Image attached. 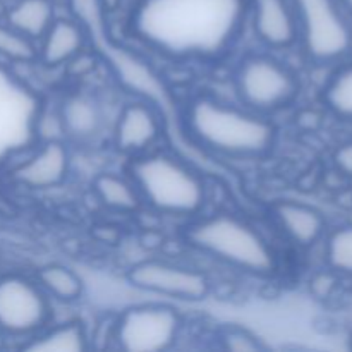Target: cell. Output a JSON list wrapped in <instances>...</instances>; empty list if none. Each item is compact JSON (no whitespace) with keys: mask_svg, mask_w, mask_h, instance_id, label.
<instances>
[{"mask_svg":"<svg viewBox=\"0 0 352 352\" xmlns=\"http://www.w3.org/2000/svg\"><path fill=\"white\" fill-rule=\"evenodd\" d=\"M244 14L246 0H141L133 30L170 57H215L232 43Z\"/></svg>","mask_w":352,"mask_h":352,"instance_id":"obj_1","label":"cell"},{"mask_svg":"<svg viewBox=\"0 0 352 352\" xmlns=\"http://www.w3.org/2000/svg\"><path fill=\"white\" fill-rule=\"evenodd\" d=\"M188 126L199 143L220 153L260 155L274 141L268 120L206 96L191 103Z\"/></svg>","mask_w":352,"mask_h":352,"instance_id":"obj_2","label":"cell"},{"mask_svg":"<svg viewBox=\"0 0 352 352\" xmlns=\"http://www.w3.org/2000/svg\"><path fill=\"white\" fill-rule=\"evenodd\" d=\"M131 175L140 195L153 208L172 215H191L205 203L199 175L168 155H144L131 164Z\"/></svg>","mask_w":352,"mask_h":352,"instance_id":"obj_3","label":"cell"},{"mask_svg":"<svg viewBox=\"0 0 352 352\" xmlns=\"http://www.w3.org/2000/svg\"><path fill=\"white\" fill-rule=\"evenodd\" d=\"M188 239L192 246L250 274L275 270L274 251L251 226L232 215H217L195 223Z\"/></svg>","mask_w":352,"mask_h":352,"instance_id":"obj_4","label":"cell"},{"mask_svg":"<svg viewBox=\"0 0 352 352\" xmlns=\"http://www.w3.org/2000/svg\"><path fill=\"white\" fill-rule=\"evenodd\" d=\"M305 52L316 62L349 54L352 28L340 0H291Z\"/></svg>","mask_w":352,"mask_h":352,"instance_id":"obj_5","label":"cell"},{"mask_svg":"<svg viewBox=\"0 0 352 352\" xmlns=\"http://www.w3.org/2000/svg\"><path fill=\"white\" fill-rule=\"evenodd\" d=\"M241 100L250 109L268 112L291 103L298 95V79L282 62L267 55H250L236 74Z\"/></svg>","mask_w":352,"mask_h":352,"instance_id":"obj_6","label":"cell"},{"mask_svg":"<svg viewBox=\"0 0 352 352\" xmlns=\"http://www.w3.org/2000/svg\"><path fill=\"white\" fill-rule=\"evenodd\" d=\"M181 325V316L168 306H134L119 316L113 339L129 352L167 351L177 340Z\"/></svg>","mask_w":352,"mask_h":352,"instance_id":"obj_7","label":"cell"},{"mask_svg":"<svg viewBox=\"0 0 352 352\" xmlns=\"http://www.w3.org/2000/svg\"><path fill=\"white\" fill-rule=\"evenodd\" d=\"M48 318L50 305L40 285L21 275L0 278V330L28 336L43 329Z\"/></svg>","mask_w":352,"mask_h":352,"instance_id":"obj_8","label":"cell"},{"mask_svg":"<svg viewBox=\"0 0 352 352\" xmlns=\"http://www.w3.org/2000/svg\"><path fill=\"white\" fill-rule=\"evenodd\" d=\"M127 278L134 287L182 301H201L210 292L205 275L167 261H141L131 268Z\"/></svg>","mask_w":352,"mask_h":352,"instance_id":"obj_9","label":"cell"},{"mask_svg":"<svg viewBox=\"0 0 352 352\" xmlns=\"http://www.w3.org/2000/svg\"><path fill=\"white\" fill-rule=\"evenodd\" d=\"M251 19L256 36L272 48L291 47L299 36L291 0H251Z\"/></svg>","mask_w":352,"mask_h":352,"instance_id":"obj_10","label":"cell"},{"mask_svg":"<svg viewBox=\"0 0 352 352\" xmlns=\"http://www.w3.org/2000/svg\"><path fill=\"white\" fill-rule=\"evenodd\" d=\"M69 153L60 141L50 140L36 155L16 168L14 177L33 189H47L60 184L67 175Z\"/></svg>","mask_w":352,"mask_h":352,"instance_id":"obj_11","label":"cell"},{"mask_svg":"<svg viewBox=\"0 0 352 352\" xmlns=\"http://www.w3.org/2000/svg\"><path fill=\"white\" fill-rule=\"evenodd\" d=\"M160 134V119L144 103H129L120 112L116 127V143L122 151H141L155 143Z\"/></svg>","mask_w":352,"mask_h":352,"instance_id":"obj_12","label":"cell"},{"mask_svg":"<svg viewBox=\"0 0 352 352\" xmlns=\"http://www.w3.org/2000/svg\"><path fill=\"white\" fill-rule=\"evenodd\" d=\"M85 45L81 26L69 19H54L40 48V58L47 65H60L71 60Z\"/></svg>","mask_w":352,"mask_h":352,"instance_id":"obj_13","label":"cell"},{"mask_svg":"<svg viewBox=\"0 0 352 352\" xmlns=\"http://www.w3.org/2000/svg\"><path fill=\"white\" fill-rule=\"evenodd\" d=\"M62 129L76 140H89L100 133L103 124L102 107L89 95L65 98L60 110Z\"/></svg>","mask_w":352,"mask_h":352,"instance_id":"obj_14","label":"cell"},{"mask_svg":"<svg viewBox=\"0 0 352 352\" xmlns=\"http://www.w3.org/2000/svg\"><path fill=\"white\" fill-rule=\"evenodd\" d=\"M275 217L282 229L299 244H313L323 232V217L311 206L296 201H282L275 206Z\"/></svg>","mask_w":352,"mask_h":352,"instance_id":"obj_15","label":"cell"},{"mask_svg":"<svg viewBox=\"0 0 352 352\" xmlns=\"http://www.w3.org/2000/svg\"><path fill=\"white\" fill-rule=\"evenodd\" d=\"M54 23V3L50 0H19L7 14V24L30 40L43 38Z\"/></svg>","mask_w":352,"mask_h":352,"instance_id":"obj_16","label":"cell"},{"mask_svg":"<svg viewBox=\"0 0 352 352\" xmlns=\"http://www.w3.org/2000/svg\"><path fill=\"white\" fill-rule=\"evenodd\" d=\"M33 352H85L88 349V336L79 322H67L34 337L26 347Z\"/></svg>","mask_w":352,"mask_h":352,"instance_id":"obj_17","label":"cell"},{"mask_svg":"<svg viewBox=\"0 0 352 352\" xmlns=\"http://www.w3.org/2000/svg\"><path fill=\"white\" fill-rule=\"evenodd\" d=\"M95 192L105 206L119 212H133L140 206V191L124 177L102 174L95 179Z\"/></svg>","mask_w":352,"mask_h":352,"instance_id":"obj_18","label":"cell"},{"mask_svg":"<svg viewBox=\"0 0 352 352\" xmlns=\"http://www.w3.org/2000/svg\"><path fill=\"white\" fill-rule=\"evenodd\" d=\"M40 287L55 299L76 301L82 294V282L71 268L62 265H48L38 274Z\"/></svg>","mask_w":352,"mask_h":352,"instance_id":"obj_19","label":"cell"},{"mask_svg":"<svg viewBox=\"0 0 352 352\" xmlns=\"http://www.w3.org/2000/svg\"><path fill=\"white\" fill-rule=\"evenodd\" d=\"M325 102L333 113L352 120V64L332 76L325 86Z\"/></svg>","mask_w":352,"mask_h":352,"instance_id":"obj_20","label":"cell"},{"mask_svg":"<svg viewBox=\"0 0 352 352\" xmlns=\"http://www.w3.org/2000/svg\"><path fill=\"white\" fill-rule=\"evenodd\" d=\"M0 55L9 60L30 62L38 55L33 40L21 34L9 24L0 23Z\"/></svg>","mask_w":352,"mask_h":352,"instance_id":"obj_21","label":"cell"},{"mask_svg":"<svg viewBox=\"0 0 352 352\" xmlns=\"http://www.w3.org/2000/svg\"><path fill=\"white\" fill-rule=\"evenodd\" d=\"M327 260L336 270L352 274V226L340 227L329 237Z\"/></svg>","mask_w":352,"mask_h":352,"instance_id":"obj_22","label":"cell"},{"mask_svg":"<svg viewBox=\"0 0 352 352\" xmlns=\"http://www.w3.org/2000/svg\"><path fill=\"white\" fill-rule=\"evenodd\" d=\"M222 344L227 351L234 352H258L263 351L260 340L248 330L239 327H230L222 333Z\"/></svg>","mask_w":352,"mask_h":352,"instance_id":"obj_23","label":"cell"},{"mask_svg":"<svg viewBox=\"0 0 352 352\" xmlns=\"http://www.w3.org/2000/svg\"><path fill=\"white\" fill-rule=\"evenodd\" d=\"M336 165L344 172V174L352 177V143H346L336 151Z\"/></svg>","mask_w":352,"mask_h":352,"instance_id":"obj_24","label":"cell"},{"mask_svg":"<svg viewBox=\"0 0 352 352\" xmlns=\"http://www.w3.org/2000/svg\"><path fill=\"white\" fill-rule=\"evenodd\" d=\"M340 3H342L344 10H346L347 14H351V16H352V0H340Z\"/></svg>","mask_w":352,"mask_h":352,"instance_id":"obj_25","label":"cell"}]
</instances>
